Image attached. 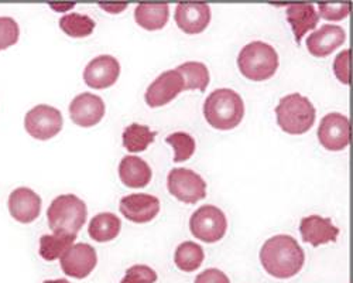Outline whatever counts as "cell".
Masks as SVG:
<instances>
[{"label":"cell","mask_w":353,"mask_h":283,"mask_svg":"<svg viewBox=\"0 0 353 283\" xmlns=\"http://www.w3.org/2000/svg\"><path fill=\"white\" fill-rule=\"evenodd\" d=\"M191 234L207 244L221 241L228 230V219L223 211L215 206H202L190 218Z\"/></svg>","instance_id":"cell-6"},{"label":"cell","mask_w":353,"mask_h":283,"mask_svg":"<svg viewBox=\"0 0 353 283\" xmlns=\"http://www.w3.org/2000/svg\"><path fill=\"white\" fill-rule=\"evenodd\" d=\"M61 269L74 279H85L97 268L98 255L90 244H74L60 258Z\"/></svg>","instance_id":"cell-11"},{"label":"cell","mask_w":353,"mask_h":283,"mask_svg":"<svg viewBox=\"0 0 353 283\" xmlns=\"http://www.w3.org/2000/svg\"><path fill=\"white\" fill-rule=\"evenodd\" d=\"M203 117L218 130L234 129L245 117V102L236 91L230 88L215 90L205 99Z\"/></svg>","instance_id":"cell-2"},{"label":"cell","mask_w":353,"mask_h":283,"mask_svg":"<svg viewBox=\"0 0 353 283\" xmlns=\"http://www.w3.org/2000/svg\"><path fill=\"white\" fill-rule=\"evenodd\" d=\"M88 208L75 194L58 195L47 210L48 226L52 234L77 235L86 222Z\"/></svg>","instance_id":"cell-3"},{"label":"cell","mask_w":353,"mask_h":283,"mask_svg":"<svg viewBox=\"0 0 353 283\" xmlns=\"http://www.w3.org/2000/svg\"><path fill=\"white\" fill-rule=\"evenodd\" d=\"M170 8L167 3H140L134 10L136 23L143 27L144 30L156 32L161 30L168 23Z\"/></svg>","instance_id":"cell-21"},{"label":"cell","mask_w":353,"mask_h":283,"mask_svg":"<svg viewBox=\"0 0 353 283\" xmlns=\"http://www.w3.org/2000/svg\"><path fill=\"white\" fill-rule=\"evenodd\" d=\"M121 182L129 188H143L152 182V167L141 157L125 156L119 163Z\"/></svg>","instance_id":"cell-19"},{"label":"cell","mask_w":353,"mask_h":283,"mask_svg":"<svg viewBox=\"0 0 353 283\" xmlns=\"http://www.w3.org/2000/svg\"><path fill=\"white\" fill-rule=\"evenodd\" d=\"M8 207L16 221L30 224L36 221L41 213V198L32 188L19 187L10 193Z\"/></svg>","instance_id":"cell-15"},{"label":"cell","mask_w":353,"mask_h":283,"mask_svg":"<svg viewBox=\"0 0 353 283\" xmlns=\"http://www.w3.org/2000/svg\"><path fill=\"white\" fill-rule=\"evenodd\" d=\"M287 21L292 28L297 44H301L303 37L319 23V16L311 3L291 5L287 8Z\"/></svg>","instance_id":"cell-20"},{"label":"cell","mask_w":353,"mask_h":283,"mask_svg":"<svg viewBox=\"0 0 353 283\" xmlns=\"http://www.w3.org/2000/svg\"><path fill=\"white\" fill-rule=\"evenodd\" d=\"M156 136L157 133L149 126L132 124L123 130V146L130 153H141L153 144Z\"/></svg>","instance_id":"cell-23"},{"label":"cell","mask_w":353,"mask_h":283,"mask_svg":"<svg viewBox=\"0 0 353 283\" xmlns=\"http://www.w3.org/2000/svg\"><path fill=\"white\" fill-rule=\"evenodd\" d=\"M319 17L325 19L328 21H339L349 16L350 5L349 3H328V5H319Z\"/></svg>","instance_id":"cell-31"},{"label":"cell","mask_w":353,"mask_h":283,"mask_svg":"<svg viewBox=\"0 0 353 283\" xmlns=\"http://www.w3.org/2000/svg\"><path fill=\"white\" fill-rule=\"evenodd\" d=\"M211 8L207 3H180L175 8V23L187 35H199L211 23Z\"/></svg>","instance_id":"cell-16"},{"label":"cell","mask_w":353,"mask_h":283,"mask_svg":"<svg viewBox=\"0 0 353 283\" xmlns=\"http://www.w3.org/2000/svg\"><path fill=\"white\" fill-rule=\"evenodd\" d=\"M175 70L179 71L184 78V84H185L184 90H199L203 92L208 88L211 77L207 66L203 63L188 61L179 66Z\"/></svg>","instance_id":"cell-26"},{"label":"cell","mask_w":353,"mask_h":283,"mask_svg":"<svg viewBox=\"0 0 353 283\" xmlns=\"http://www.w3.org/2000/svg\"><path fill=\"white\" fill-rule=\"evenodd\" d=\"M64 119L60 109L50 105H37L26 113V132L37 140H50L63 130Z\"/></svg>","instance_id":"cell-7"},{"label":"cell","mask_w":353,"mask_h":283,"mask_svg":"<svg viewBox=\"0 0 353 283\" xmlns=\"http://www.w3.org/2000/svg\"><path fill=\"white\" fill-rule=\"evenodd\" d=\"M349 59H350V51L349 50H343L342 52H339L336 55V59L334 61V72H335L336 78L342 84H345V85L350 84V78H349Z\"/></svg>","instance_id":"cell-32"},{"label":"cell","mask_w":353,"mask_h":283,"mask_svg":"<svg viewBox=\"0 0 353 283\" xmlns=\"http://www.w3.org/2000/svg\"><path fill=\"white\" fill-rule=\"evenodd\" d=\"M167 188L176 200L187 204H195L207 197V183L185 167H175L167 176Z\"/></svg>","instance_id":"cell-8"},{"label":"cell","mask_w":353,"mask_h":283,"mask_svg":"<svg viewBox=\"0 0 353 283\" xmlns=\"http://www.w3.org/2000/svg\"><path fill=\"white\" fill-rule=\"evenodd\" d=\"M260 262L269 275L277 279H290L303 269L305 253L296 238L280 234L263 244Z\"/></svg>","instance_id":"cell-1"},{"label":"cell","mask_w":353,"mask_h":283,"mask_svg":"<svg viewBox=\"0 0 353 283\" xmlns=\"http://www.w3.org/2000/svg\"><path fill=\"white\" fill-rule=\"evenodd\" d=\"M165 142L174 148V163L187 162L195 153V139L187 132L171 133Z\"/></svg>","instance_id":"cell-28"},{"label":"cell","mask_w":353,"mask_h":283,"mask_svg":"<svg viewBox=\"0 0 353 283\" xmlns=\"http://www.w3.org/2000/svg\"><path fill=\"white\" fill-rule=\"evenodd\" d=\"M119 75L121 64L109 54L95 57L83 70V81L92 90L110 88L116 84Z\"/></svg>","instance_id":"cell-12"},{"label":"cell","mask_w":353,"mask_h":283,"mask_svg":"<svg viewBox=\"0 0 353 283\" xmlns=\"http://www.w3.org/2000/svg\"><path fill=\"white\" fill-rule=\"evenodd\" d=\"M184 78L176 70L164 71L147 88L144 101L150 108H160L174 101L184 91Z\"/></svg>","instance_id":"cell-10"},{"label":"cell","mask_w":353,"mask_h":283,"mask_svg":"<svg viewBox=\"0 0 353 283\" xmlns=\"http://www.w3.org/2000/svg\"><path fill=\"white\" fill-rule=\"evenodd\" d=\"M205 258V253L201 245L192 242V241H185L180 244L175 249L174 253V262L175 266L179 268L183 272H195L199 269Z\"/></svg>","instance_id":"cell-25"},{"label":"cell","mask_w":353,"mask_h":283,"mask_svg":"<svg viewBox=\"0 0 353 283\" xmlns=\"http://www.w3.org/2000/svg\"><path fill=\"white\" fill-rule=\"evenodd\" d=\"M95 26L94 19L79 13H68L60 19V28L72 39H85L91 36Z\"/></svg>","instance_id":"cell-27"},{"label":"cell","mask_w":353,"mask_h":283,"mask_svg":"<svg viewBox=\"0 0 353 283\" xmlns=\"http://www.w3.org/2000/svg\"><path fill=\"white\" fill-rule=\"evenodd\" d=\"M157 273L153 268L147 265H133L126 271V275L121 283H156Z\"/></svg>","instance_id":"cell-30"},{"label":"cell","mask_w":353,"mask_h":283,"mask_svg":"<svg viewBox=\"0 0 353 283\" xmlns=\"http://www.w3.org/2000/svg\"><path fill=\"white\" fill-rule=\"evenodd\" d=\"M319 144L331 152H341L350 144V122L347 117L331 112L322 118L318 126Z\"/></svg>","instance_id":"cell-9"},{"label":"cell","mask_w":353,"mask_h":283,"mask_svg":"<svg viewBox=\"0 0 353 283\" xmlns=\"http://www.w3.org/2000/svg\"><path fill=\"white\" fill-rule=\"evenodd\" d=\"M195 283H230V280L221 269L210 268L195 277Z\"/></svg>","instance_id":"cell-33"},{"label":"cell","mask_w":353,"mask_h":283,"mask_svg":"<svg viewBox=\"0 0 353 283\" xmlns=\"http://www.w3.org/2000/svg\"><path fill=\"white\" fill-rule=\"evenodd\" d=\"M105 102L101 97L83 92L77 95L70 105L71 121L81 128H92L105 117Z\"/></svg>","instance_id":"cell-13"},{"label":"cell","mask_w":353,"mask_h":283,"mask_svg":"<svg viewBox=\"0 0 353 283\" xmlns=\"http://www.w3.org/2000/svg\"><path fill=\"white\" fill-rule=\"evenodd\" d=\"M122 230L121 218L113 213L97 214L88 226V234L97 242H109L117 238Z\"/></svg>","instance_id":"cell-22"},{"label":"cell","mask_w":353,"mask_h":283,"mask_svg":"<svg viewBox=\"0 0 353 283\" xmlns=\"http://www.w3.org/2000/svg\"><path fill=\"white\" fill-rule=\"evenodd\" d=\"M128 3H117V5H108V3H99V8L108 12L109 14H119L123 10L128 9Z\"/></svg>","instance_id":"cell-34"},{"label":"cell","mask_w":353,"mask_h":283,"mask_svg":"<svg viewBox=\"0 0 353 283\" xmlns=\"http://www.w3.org/2000/svg\"><path fill=\"white\" fill-rule=\"evenodd\" d=\"M48 6L55 12H68L75 8V3H50Z\"/></svg>","instance_id":"cell-35"},{"label":"cell","mask_w":353,"mask_h":283,"mask_svg":"<svg viewBox=\"0 0 353 283\" xmlns=\"http://www.w3.org/2000/svg\"><path fill=\"white\" fill-rule=\"evenodd\" d=\"M20 37L19 23L13 17H0V51H5L14 46Z\"/></svg>","instance_id":"cell-29"},{"label":"cell","mask_w":353,"mask_h":283,"mask_svg":"<svg viewBox=\"0 0 353 283\" xmlns=\"http://www.w3.org/2000/svg\"><path fill=\"white\" fill-rule=\"evenodd\" d=\"M279 64L277 51L264 41H252L246 44L238 57V67L243 77L256 82L272 78L276 74Z\"/></svg>","instance_id":"cell-4"},{"label":"cell","mask_w":353,"mask_h":283,"mask_svg":"<svg viewBox=\"0 0 353 283\" xmlns=\"http://www.w3.org/2000/svg\"><path fill=\"white\" fill-rule=\"evenodd\" d=\"M277 124L288 135H304L315 124L316 112L312 102L301 94H290L276 108Z\"/></svg>","instance_id":"cell-5"},{"label":"cell","mask_w":353,"mask_h":283,"mask_svg":"<svg viewBox=\"0 0 353 283\" xmlns=\"http://www.w3.org/2000/svg\"><path fill=\"white\" fill-rule=\"evenodd\" d=\"M43 283H71L67 279H54V280H44Z\"/></svg>","instance_id":"cell-36"},{"label":"cell","mask_w":353,"mask_h":283,"mask_svg":"<svg viewBox=\"0 0 353 283\" xmlns=\"http://www.w3.org/2000/svg\"><path fill=\"white\" fill-rule=\"evenodd\" d=\"M300 233L303 241L315 248L328 242H336L339 235L338 226L332 224V219L323 218L321 215H308L303 218L300 224Z\"/></svg>","instance_id":"cell-18"},{"label":"cell","mask_w":353,"mask_h":283,"mask_svg":"<svg viewBox=\"0 0 353 283\" xmlns=\"http://www.w3.org/2000/svg\"><path fill=\"white\" fill-rule=\"evenodd\" d=\"M121 213L132 222L145 224L153 221L160 213V200L152 194H130L121 198Z\"/></svg>","instance_id":"cell-14"},{"label":"cell","mask_w":353,"mask_h":283,"mask_svg":"<svg viewBox=\"0 0 353 283\" xmlns=\"http://www.w3.org/2000/svg\"><path fill=\"white\" fill-rule=\"evenodd\" d=\"M75 240H77V235H65V234L41 235L40 249H39L40 257L47 262L60 260L63 255L74 245Z\"/></svg>","instance_id":"cell-24"},{"label":"cell","mask_w":353,"mask_h":283,"mask_svg":"<svg viewBox=\"0 0 353 283\" xmlns=\"http://www.w3.org/2000/svg\"><path fill=\"white\" fill-rule=\"evenodd\" d=\"M346 40V32L336 24H323L316 32L308 36L307 48L318 59H323L339 48Z\"/></svg>","instance_id":"cell-17"}]
</instances>
